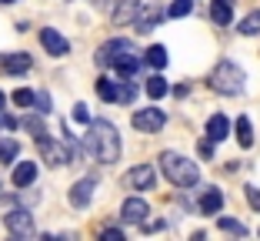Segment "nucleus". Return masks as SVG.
<instances>
[{"label": "nucleus", "mask_w": 260, "mask_h": 241, "mask_svg": "<svg viewBox=\"0 0 260 241\" xmlns=\"http://www.w3.org/2000/svg\"><path fill=\"white\" fill-rule=\"evenodd\" d=\"M87 151H90L97 161L114 164L120 157V134L110 121H90V131H87Z\"/></svg>", "instance_id": "1"}, {"label": "nucleus", "mask_w": 260, "mask_h": 241, "mask_svg": "<svg viewBox=\"0 0 260 241\" xmlns=\"http://www.w3.org/2000/svg\"><path fill=\"white\" fill-rule=\"evenodd\" d=\"M160 168L167 174V181L174 188H193L200 181V168L193 161H187L184 154H174V151H164L160 154Z\"/></svg>", "instance_id": "2"}, {"label": "nucleus", "mask_w": 260, "mask_h": 241, "mask_svg": "<svg viewBox=\"0 0 260 241\" xmlns=\"http://www.w3.org/2000/svg\"><path fill=\"white\" fill-rule=\"evenodd\" d=\"M207 84L214 87L217 94H227V97H234V94L244 91V70H240L234 61H220V64L214 67V74L207 77Z\"/></svg>", "instance_id": "3"}, {"label": "nucleus", "mask_w": 260, "mask_h": 241, "mask_svg": "<svg viewBox=\"0 0 260 241\" xmlns=\"http://www.w3.org/2000/svg\"><path fill=\"white\" fill-rule=\"evenodd\" d=\"M4 228H7L14 238H30L34 234V215L23 211V208H14V211L4 215Z\"/></svg>", "instance_id": "4"}, {"label": "nucleus", "mask_w": 260, "mask_h": 241, "mask_svg": "<svg viewBox=\"0 0 260 241\" xmlns=\"http://www.w3.org/2000/svg\"><path fill=\"white\" fill-rule=\"evenodd\" d=\"M127 50H134V44H130V40H123V37H114V40H107V44L97 50V64H100V67H114V64L120 61Z\"/></svg>", "instance_id": "5"}, {"label": "nucleus", "mask_w": 260, "mask_h": 241, "mask_svg": "<svg viewBox=\"0 0 260 241\" xmlns=\"http://www.w3.org/2000/svg\"><path fill=\"white\" fill-rule=\"evenodd\" d=\"M37 148H40V154H44V161L50 164V168H60V164L70 161V148L67 144H57V141H50L47 134L37 138Z\"/></svg>", "instance_id": "6"}, {"label": "nucleus", "mask_w": 260, "mask_h": 241, "mask_svg": "<svg viewBox=\"0 0 260 241\" xmlns=\"http://www.w3.org/2000/svg\"><path fill=\"white\" fill-rule=\"evenodd\" d=\"M164 124H167V114H164V111H157V108H144V111H137V114H134V127H137V131H144V134H157Z\"/></svg>", "instance_id": "7"}, {"label": "nucleus", "mask_w": 260, "mask_h": 241, "mask_svg": "<svg viewBox=\"0 0 260 241\" xmlns=\"http://www.w3.org/2000/svg\"><path fill=\"white\" fill-rule=\"evenodd\" d=\"M40 44H44V50H47L50 57H63V54H70L67 37H63L60 31H54V27H44V31H40Z\"/></svg>", "instance_id": "8"}, {"label": "nucleus", "mask_w": 260, "mask_h": 241, "mask_svg": "<svg viewBox=\"0 0 260 241\" xmlns=\"http://www.w3.org/2000/svg\"><path fill=\"white\" fill-rule=\"evenodd\" d=\"M127 184L134 188V191H147V188L157 184V171H153L150 164H137V168L127 171Z\"/></svg>", "instance_id": "9"}, {"label": "nucleus", "mask_w": 260, "mask_h": 241, "mask_svg": "<svg viewBox=\"0 0 260 241\" xmlns=\"http://www.w3.org/2000/svg\"><path fill=\"white\" fill-rule=\"evenodd\" d=\"M150 215V208H147L144 198H127L120 208V218L127 221V225H144V218Z\"/></svg>", "instance_id": "10"}, {"label": "nucleus", "mask_w": 260, "mask_h": 241, "mask_svg": "<svg viewBox=\"0 0 260 241\" xmlns=\"http://www.w3.org/2000/svg\"><path fill=\"white\" fill-rule=\"evenodd\" d=\"M93 188H97V181H93V178L77 181V184L70 188V204H74V208H87L90 198H93Z\"/></svg>", "instance_id": "11"}, {"label": "nucleus", "mask_w": 260, "mask_h": 241, "mask_svg": "<svg viewBox=\"0 0 260 241\" xmlns=\"http://www.w3.org/2000/svg\"><path fill=\"white\" fill-rule=\"evenodd\" d=\"M30 64H34L30 54H20V50L0 57V70H4V74H23V70H30Z\"/></svg>", "instance_id": "12"}, {"label": "nucleus", "mask_w": 260, "mask_h": 241, "mask_svg": "<svg viewBox=\"0 0 260 241\" xmlns=\"http://www.w3.org/2000/svg\"><path fill=\"white\" fill-rule=\"evenodd\" d=\"M210 17H214V23L227 27L234 20V0H210Z\"/></svg>", "instance_id": "13"}, {"label": "nucleus", "mask_w": 260, "mask_h": 241, "mask_svg": "<svg viewBox=\"0 0 260 241\" xmlns=\"http://www.w3.org/2000/svg\"><path fill=\"white\" fill-rule=\"evenodd\" d=\"M227 134H230L227 114H214L210 121H207V138H210V141H227Z\"/></svg>", "instance_id": "14"}, {"label": "nucleus", "mask_w": 260, "mask_h": 241, "mask_svg": "<svg viewBox=\"0 0 260 241\" xmlns=\"http://www.w3.org/2000/svg\"><path fill=\"white\" fill-rule=\"evenodd\" d=\"M220 208H223V191L220 188H207L204 198H200V211L204 215H217Z\"/></svg>", "instance_id": "15"}, {"label": "nucleus", "mask_w": 260, "mask_h": 241, "mask_svg": "<svg viewBox=\"0 0 260 241\" xmlns=\"http://www.w3.org/2000/svg\"><path fill=\"white\" fill-rule=\"evenodd\" d=\"M34 178H37V164H34V161H20V164L14 168V188L34 184Z\"/></svg>", "instance_id": "16"}, {"label": "nucleus", "mask_w": 260, "mask_h": 241, "mask_svg": "<svg viewBox=\"0 0 260 241\" xmlns=\"http://www.w3.org/2000/svg\"><path fill=\"white\" fill-rule=\"evenodd\" d=\"M137 10H140V0H120L117 10H114V23L117 27H120V23H130L137 17Z\"/></svg>", "instance_id": "17"}, {"label": "nucleus", "mask_w": 260, "mask_h": 241, "mask_svg": "<svg viewBox=\"0 0 260 241\" xmlns=\"http://www.w3.org/2000/svg\"><path fill=\"white\" fill-rule=\"evenodd\" d=\"M137 67H140V61H137V50H127V54H123L120 61L114 64V70L120 74V77H134V74H137Z\"/></svg>", "instance_id": "18"}, {"label": "nucleus", "mask_w": 260, "mask_h": 241, "mask_svg": "<svg viewBox=\"0 0 260 241\" xmlns=\"http://www.w3.org/2000/svg\"><path fill=\"white\" fill-rule=\"evenodd\" d=\"M157 20H160V7H157V4H147V10L137 17V31L140 34L153 31V27H157Z\"/></svg>", "instance_id": "19"}, {"label": "nucleus", "mask_w": 260, "mask_h": 241, "mask_svg": "<svg viewBox=\"0 0 260 241\" xmlns=\"http://www.w3.org/2000/svg\"><path fill=\"white\" fill-rule=\"evenodd\" d=\"M234 127H237V141H240V148H250V144H253V124H250V117H237V124H234Z\"/></svg>", "instance_id": "20"}, {"label": "nucleus", "mask_w": 260, "mask_h": 241, "mask_svg": "<svg viewBox=\"0 0 260 241\" xmlns=\"http://www.w3.org/2000/svg\"><path fill=\"white\" fill-rule=\"evenodd\" d=\"M147 64L150 67H167V47H160V44H153V47H147Z\"/></svg>", "instance_id": "21"}, {"label": "nucleus", "mask_w": 260, "mask_h": 241, "mask_svg": "<svg viewBox=\"0 0 260 241\" xmlns=\"http://www.w3.org/2000/svg\"><path fill=\"white\" fill-rule=\"evenodd\" d=\"M17 154H20V144L17 141H10V138L0 141V164H14Z\"/></svg>", "instance_id": "22"}, {"label": "nucleus", "mask_w": 260, "mask_h": 241, "mask_svg": "<svg viewBox=\"0 0 260 241\" xmlns=\"http://www.w3.org/2000/svg\"><path fill=\"white\" fill-rule=\"evenodd\" d=\"M137 97V84L134 81H123V84H117V101L114 104H130Z\"/></svg>", "instance_id": "23"}, {"label": "nucleus", "mask_w": 260, "mask_h": 241, "mask_svg": "<svg viewBox=\"0 0 260 241\" xmlns=\"http://www.w3.org/2000/svg\"><path fill=\"white\" fill-rule=\"evenodd\" d=\"M97 94H100L107 104H114V101H117V84H114L110 77H100V81H97Z\"/></svg>", "instance_id": "24"}, {"label": "nucleus", "mask_w": 260, "mask_h": 241, "mask_svg": "<svg viewBox=\"0 0 260 241\" xmlns=\"http://www.w3.org/2000/svg\"><path fill=\"white\" fill-rule=\"evenodd\" d=\"M240 34H247V37L260 34V10H253V14H247L244 20H240Z\"/></svg>", "instance_id": "25"}, {"label": "nucleus", "mask_w": 260, "mask_h": 241, "mask_svg": "<svg viewBox=\"0 0 260 241\" xmlns=\"http://www.w3.org/2000/svg\"><path fill=\"white\" fill-rule=\"evenodd\" d=\"M147 94H150L153 101H160L164 94H167V81L164 77H147Z\"/></svg>", "instance_id": "26"}, {"label": "nucleus", "mask_w": 260, "mask_h": 241, "mask_svg": "<svg viewBox=\"0 0 260 241\" xmlns=\"http://www.w3.org/2000/svg\"><path fill=\"white\" fill-rule=\"evenodd\" d=\"M190 10H193V0H174L167 14H170V17H187Z\"/></svg>", "instance_id": "27"}, {"label": "nucleus", "mask_w": 260, "mask_h": 241, "mask_svg": "<svg viewBox=\"0 0 260 241\" xmlns=\"http://www.w3.org/2000/svg\"><path fill=\"white\" fill-rule=\"evenodd\" d=\"M14 104H17V108H34V91L17 87V91H14Z\"/></svg>", "instance_id": "28"}, {"label": "nucleus", "mask_w": 260, "mask_h": 241, "mask_svg": "<svg viewBox=\"0 0 260 241\" xmlns=\"http://www.w3.org/2000/svg\"><path fill=\"white\" fill-rule=\"evenodd\" d=\"M217 225H220V231H230V234H247V228L240 225V221H234V218H217Z\"/></svg>", "instance_id": "29"}, {"label": "nucleus", "mask_w": 260, "mask_h": 241, "mask_svg": "<svg viewBox=\"0 0 260 241\" xmlns=\"http://www.w3.org/2000/svg\"><path fill=\"white\" fill-rule=\"evenodd\" d=\"M23 127H27V131L34 134V141L47 134V131H44V121H40V117H23Z\"/></svg>", "instance_id": "30"}, {"label": "nucleus", "mask_w": 260, "mask_h": 241, "mask_svg": "<svg viewBox=\"0 0 260 241\" xmlns=\"http://www.w3.org/2000/svg\"><path fill=\"white\" fill-rule=\"evenodd\" d=\"M74 121H80V124H90V111H87V104H74Z\"/></svg>", "instance_id": "31"}, {"label": "nucleus", "mask_w": 260, "mask_h": 241, "mask_svg": "<svg viewBox=\"0 0 260 241\" xmlns=\"http://www.w3.org/2000/svg\"><path fill=\"white\" fill-rule=\"evenodd\" d=\"M34 104H37L40 114H50V97L47 94H34Z\"/></svg>", "instance_id": "32"}, {"label": "nucleus", "mask_w": 260, "mask_h": 241, "mask_svg": "<svg viewBox=\"0 0 260 241\" xmlns=\"http://www.w3.org/2000/svg\"><path fill=\"white\" fill-rule=\"evenodd\" d=\"M100 238H104V241H123V231H120V228H104Z\"/></svg>", "instance_id": "33"}, {"label": "nucleus", "mask_w": 260, "mask_h": 241, "mask_svg": "<svg viewBox=\"0 0 260 241\" xmlns=\"http://www.w3.org/2000/svg\"><path fill=\"white\" fill-rule=\"evenodd\" d=\"M197 148H200V157H214V141H210V138H207V141H200Z\"/></svg>", "instance_id": "34"}, {"label": "nucleus", "mask_w": 260, "mask_h": 241, "mask_svg": "<svg viewBox=\"0 0 260 241\" xmlns=\"http://www.w3.org/2000/svg\"><path fill=\"white\" fill-rule=\"evenodd\" d=\"M247 201H250L253 208H260V191L257 188H247Z\"/></svg>", "instance_id": "35"}, {"label": "nucleus", "mask_w": 260, "mask_h": 241, "mask_svg": "<svg viewBox=\"0 0 260 241\" xmlns=\"http://www.w3.org/2000/svg\"><path fill=\"white\" fill-rule=\"evenodd\" d=\"M4 104H7V94H4V91H0V108H4Z\"/></svg>", "instance_id": "36"}, {"label": "nucleus", "mask_w": 260, "mask_h": 241, "mask_svg": "<svg viewBox=\"0 0 260 241\" xmlns=\"http://www.w3.org/2000/svg\"><path fill=\"white\" fill-rule=\"evenodd\" d=\"M0 4H17V0H0Z\"/></svg>", "instance_id": "37"}]
</instances>
